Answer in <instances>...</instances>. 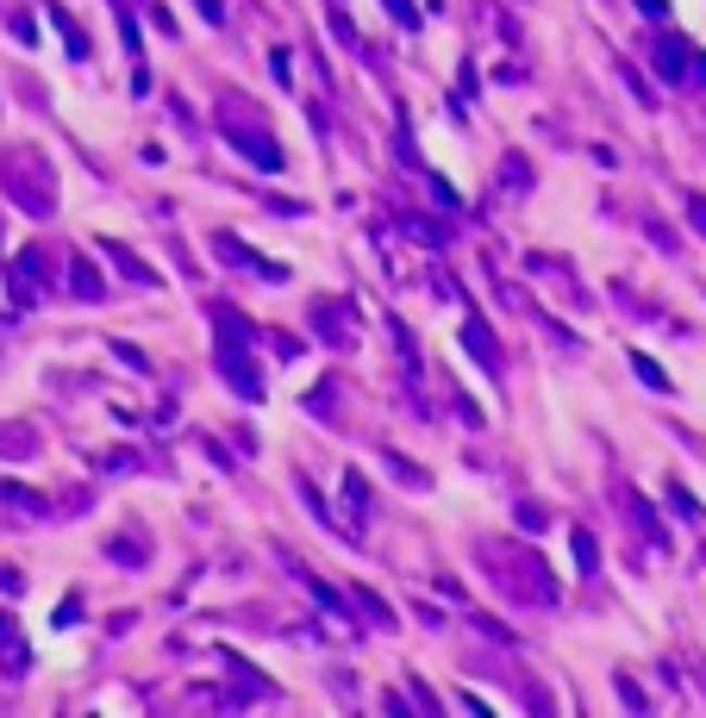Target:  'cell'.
<instances>
[{
    "mask_svg": "<svg viewBox=\"0 0 706 718\" xmlns=\"http://www.w3.org/2000/svg\"><path fill=\"white\" fill-rule=\"evenodd\" d=\"M638 7H644V13H651V20H663V0H638Z\"/></svg>",
    "mask_w": 706,
    "mask_h": 718,
    "instance_id": "cell-1",
    "label": "cell"
},
{
    "mask_svg": "<svg viewBox=\"0 0 706 718\" xmlns=\"http://www.w3.org/2000/svg\"><path fill=\"white\" fill-rule=\"evenodd\" d=\"M694 219H701V225H706V206H701V200H694Z\"/></svg>",
    "mask_w": 706,
    "mask_h": 718,
    "instance_id": "cell-2",
    "label": "cell"
}]
</instances>
